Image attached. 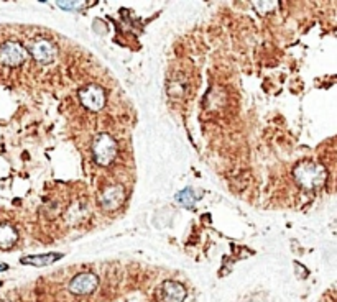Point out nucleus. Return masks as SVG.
<instances>
[{"instance_id":"f257e3e1","label":"nucleus","mask_w":337,"mask_h":302,"mask_svg":"<svg viewBox=\"0 0 337 302\" xmlns=\"http://www.w3.org/2000/svg\"><path fill=\"white\" fill-rule=\"evenodd\" d=\"M293 174H294V179H296L298 184L306 187V189L319 187L324 184L327 179L326 167L321 164H314V163L299 164L296 170H294Z\"/></svg>"},{"instance_id":"f03ea898","label":"nucleus","mask_w":337,"mask_h":302,"mask_svg":"<svg viewBox=\"0 0 337 302\" xmlns=\"http://www.w3.org/2000/svg\"><path fill=\"white\" fill-rule=\"evenodd\" d=\"M93 154L99 166H109L117 156V143L107 133H101L93 143Z\"/></svg>"},{"instance_id":"6e6552de","label":"nucleus","mask_w":337,"mask_h":302,"mask_svg":"<svg viewBox=\"0 0 337 302\" xmlns=\"http://www.w3.org/2000/svg\"><path fill=\"white\" fill-rule=\"evenodd\" d=\"M163 294L165 302H182L186 297V289L179 283L168 281V283L163 284Z\"/></svg>"},{"instance_id":"9b49d317","label":"nucleus","mask_w":337,"mask_h":302,"mask_svg":"<svg viewBox=\"0 0 337 302\" xmlns=\"http://www.w3.org/2000/svg\"><path fill=\"white\" fill-rule=\"evenodd\" d=\"M199 197H201V194H194V189H191V187H188V189H185V191L176 194V200L185 207H193Z\"/></svg>"},{"instance_id":"4468645a","label":"nucleus","mask_w":337,"mask_h":302,"mask_svg":"<svg viewBox=\"0 0 337 302\" xmlns=\"http://www.w3.org/2000/svg\"><path fill=\"white\" fill-rule=\"evenodd\" d=\"M0 270H7V266H5V264H0Z\"/></svg>"},{"instance_id":"ddd939ff","label":"nucleus","mask_w":337,"mask_h":302,"mask_svg":"<svg viewBox=\"0 0 337 302\" xmlns=\"http://www.w3.org/2000/svg\"><path fill=\"white\" fill-rule=\"evenodd\" d=\"M63 10H79V7H84L86 2H56Z\"/></svg>"},{"instance_id":"7ed1b4c3","label":"nucleus","mask_w":337,"mask_h":302,"mask_svg":"<svg viewBox=\"0 0 337 302\" xmlns=\"http://www.w3.org/2000/svg\"><path fill=\"white\" fill-rule=\"evenodd\" d=\"M79 100L86 109L99 112L105 105V92L102 87L90 84V86H86L79 90Z\"/></svg>"},{"instance_id":"20e7f679","label":"nucleus","mask_w":337,"mask_h":302,"mask_svg":"<svg viewBox=\"0 0 337 302\" xmlns=\"http://www.w3.org/2000/svg\"><path fill=\"white\" fill-rule=\"evenodd\" d=\"M25 48L17 41H7L0 46V62L5 66H18L25 61Z\"/></svg>"},{"instance_id":"1a4fd4ad","label":"nucleus","mask_w":337,"mask_h":302,"mask_svg":"<svg viewBox=\"0 0 337 302\" xmlns=\"http://www.w3.org/2000/svg\"><path fill=\"white\" fill-rule=\"evenodd\" d=\"M18 240V233L15 231L12 225L9 223H0V248H10L17 243Z\"/></svg>"},{"instance_id":"423d86ee","label":"nucleus","mask_w":337,"mask_h":302,"mask_svg":"<svg viewBox=\"0 0 337 302\" xmlns=\"http://www.w3.org/2000/svg\"><path fill=\"white\" fill-rule=\"evenodd\" d=\"M125 200V189L120 186V184H115V186H110L107 187L105 191L101 194L99 197V202L101 206L105 209V210H114V209H118L124 204Z\"/></svg>"},{"instance_id":"39448f33","label":"nucleus","mask_w":337,"mask_h":302,"mask_svg":"<svg viewBox=\"0 0 337 302\" xmlns=\"http://www.w3.org/2000/svg\"><path fill=\"white\" fill-rule=\"evenodd\" d=\"M97 284H99V278L94 273H81L69 283V291L73 294H89L93 292Z\"/></svg>"},{"instance_id":"9d476101","label":"nucleus","mask_w":337,"mask_h":302,"mask_svg":"<svg viewBox=\"0 0 337 302\" xmlns=\"http://www.w3.org/2000/svg\"><path fill=\"white\" fill-rule=\"evenodd\" d=\"M61 258L59 253H48V255H37V256H26L22 258L23 264H32V266H48L54 261H58Z\"/></svg>"},{"instance_id":"0eeeda50","label":"nucleus","mask_w":337,"mask_h":302,"mask_svg":"<svg viewBox=\"0 0 337 302\" xmlns=\"http://www.w3.org/2000/svg\"><path fill=\"white\" fill-rule=\"evenodd\" d=\"M32 53V56L38 62H43V64H48L51 62L56 56V46L48 40H37L35 43H32V46L28 48Z\"/></svg>"},{"instance_id":"f8f14e48","label":"nucleus","mask_w":337,"mask_h":302,"mask_svg":"<svg viewBox=\"0 0 337 302\" xmlns=\"http://www.w3.org/2000/svg\"><path fill=\"white\" fill-rule=\"evenodd\" d=\"M257 9V12L260 13H265V12H270L273 10V7H277L278 4L277 2H254L252 4Z\"/></svg>"}]
</instances>
